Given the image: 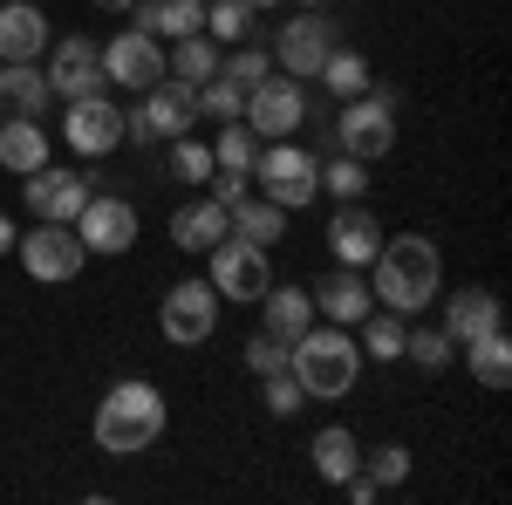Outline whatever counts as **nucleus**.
Wrapping results in <instances>:
<instances>
[{
    "mask_svg": "<svg viewBox=\"0 0 512 505\" xmlns=\"http://www.w3.org/2000/svg\"><path fill=\"white\" fill-rule=\"evenodd\" d=\"M369 294L383 301L390 314H424L437 301V287H444V260H437V246L424 233H403V239H390L383 233V246H376V260H369Z\"/></svg>",
    "mask_w": 512,
    "mask_h": 505,
    "instance_id": "1",
    "label": "nucleus"
},
{
    "mask_svg": "<svg viewBox=\"0 0 512 505\" xmlns=\"http://www.w3.org/2000/svg\"><path fill=\"white\" fill-rule=\"evenodd\" d=\"M158 437H164V389L158 383L130 376V383H117L96 403V451L137 458V451H151Z\"/></svg>",
    "mask_w": 512,
    "mask_h": 505,
    "instance_id": "2",
    "label": "nucleus"
},
{
    "mask_svg": "<svg viewBox=\"0 0 512 505\" xmlns=\"http://www.w3.org/2000/svg\"><path fill=\"white\" fill-rule=\"evenodd\" d=\"M287 376L308 389V396H321V403H335V396H349L355 376H362V349L349 342V328H308L294 349H287Z\"/></svg>",
    "mask_w": 512,
    "mask_h": 505,
    "instance_id": "3",
    "label": "nucleus"
},
{
    "mask_svg": "<svg viewBox=\"0 0 512 505\" xmlns=\"http://www.w3.org/2000/svg\"><path fill=\"white\" fill-rule=\"evenodd\" d=\"M253 178H260V198H274L280 212H294V205H315V192H321V157L301 151L294 137H274L267 151L253 157Z\"/></svg>",
    "mask_w": 512,
    "mask_h": 505,
    "instance_id": "4",
    "label": "nucleus"
},
{
    "mask_svg": "<svg viewBox=\"0 0 512 505\" xmlns=\"http://www.w3.org/2000/svg\"><path fill=\"white\" fill-rule=\"evenodd\" d=\"M192 89L185 82H151V89H137V110L123 117V137L130 144H171V137H185L192 130Z\"/></svg>",
    "mask_w": 512,
    "mask_h": 505,
    "instance_id": "5",
    "label": "nucleus"
},
{
    "mask_svg": "<svg viewBox=\"0 0 512 505\" xmlns=\"http://www.w3.org/2000/svg\"><path fill=\"white\" fill-rule=\"evenodd\" d=\"M239 123L253 130V137H294L301 123H308V89H301V76H267L246 89V103H239Z\"/></svg>",
    "mask_w": 512,
    "mask_h": 505,
    "instance_id": "6",
    "label": "nucleus"
},
{
    "mask_svg": "<svg viewBox=\"0 0 512 505\" xmlns=\"http://www.w3.org/2000/svg\"><path fill=\"white\" fill-rule=\"evenodd\" d=\"M396 144V110L376 96V89H362L342 103V117H335V151L342 157H362V164H376V157Z\"/></svg>",
    "mask_w": 512,
    "mask_h": 505,
    "instance_id": "7",
    "label": "nucleus"
},
{
    "mask_svg": "<svg viewBox=\"0 0 512 505\" xmlns=\"http://www.w3.org/2000/svg\"><path fill=\"white\" fill-rule=\"evenodd\" d=\"M212 287H219V301H260L267 287H274V260H267V246H253V239H219L212 246Z\"/></svg>",
    "mask_w": 512,
    "mask_h": 505,
    "instance_id": "8",
    "label": "nucleus"
},
{
    "mask_svg": "<svg viewBox=\"0 0 512 505\" xmlns=\"http://www.w3.org/2000/svg\"><path fill=\"white\" fill-rule=\"evenodd\" d=\"M158 328L178 349L212 342V328H219V287H212V280H178V287L164 294V308H158Z\"/></svg>",
    "mask_w": 512,
    "mask_h": 505,
    "instance_id": "9",
    "label": "nucleus"
},
{
    "mask_svg": "<svg viewBox=\"0 0 512 505\" xmlns=\"http://www.w3.org/2000/svg\"><path fill=\"white\" fill-rule=\"evenodd\" d=\"M14 253H21L28 280H76L82 260H89V246L76 239V226H55V219H41L35 233H21Z\"/></svg>",
    "mask_w": 512,
    "mask_h": 505,
    "instance_id": "10",
    "label": "nucleus"
},
{
    "mask_svg": "<svg viewBox=\"0 0 512 505\" xmlns=\"http://www.w3.org/2000/svg\"><path fill=\"white\" fill-rule=\"evenodd\" d=\"M69 226H76V239L89 253H110V260H117V253L137 246V205L117 198V192H89V205H82Z\"/></svg>",
    "mask_w": 512,
    "mask_h": 505,
    "instance_id": "11",
    "label": "nucleus"
},
{
    "mask_svg": "<svg viewBox=\"0 0 512 505\" xmlns=\"http://www.w3.org/2000/svg\"><path fill=\"white\" fill-rule=\"evenodd\" d=\"M48 89L62 96V103H76V96H103V48L89 35H62L48 48Z\"/></svg>",
    "mask_w": 512,
    "mask_h": 505,
    "instance_id": "12",
    "label": "nucleus"
},
{
    "mask_svg": "<svg viewBox=\"0 0 512 505\" xmlns=\"http://www.w3.org/2000/svg\"><path fill=\"white\" fill-rule=\"evenodd\" d=\"M335 21L321 14V7H301V21H287L274 41V62H280V76H315L321 62H328V48H335Z\"/></svg>",
    "mask_w": 512,
    "mask_h": 505,
    "instance_id": "13",
    "label": "nucleus"
},
{
    "mask_svg": "<svg viewBox=\"0 0 512 505\" xmlns=\"http://www.w3.org/2000/svg\"><path fill=\"white\" fill-rule=\"evenodd\" d=\"M103 82H123V89H151V82H164V48H158V35L123 28L117 41H103Z\"/></svg>",
    "mask_w": 512,
    "mask_h": 505,
    "instance_id": "14",
    "label": "nucleus"
},
{
    "mask_svg": "<svg viewBox=\"0 0 512 505\" xmlns=\"http://www.w3.org/2000/svg\"><path fill=\"white\" fill-rule=\"evenodd\" d=\"M62 130H69V151L76 157H110L123 144V110L110 96H76L69 117H62Z\"/></svg>",
    "mask_w": 512,
    "mask_h": 505,
    "instance_id": "15",
    "label": "nucleus"
},
{
    "mask_svg": "<svg viewBox=\"0 0 512 505\" xmlns=\"http://www.w3.org/2000/svg\"><path fill=\"white\" fill-rule=\"evenodd\" d=\"M89 185H96V178H76V171H55V164H41V171H28L21 198H28V212H35V219H55V226H69L82 205H89Z\"/></svg>",
    "mask_w": 512,
    "mask_h": 505,
    "instance_id": "16",
    "label": "nucleus"
},
{
    "mask_svg": "<svg viewBox=\"0 0 512 505\" xmlns=\"http://www.w3.org/2000/svg\"><path fill=\"white\" fill-rule=\"evenodd\" d=\"M328 246H335V267H369L376 260V246H383V226H376V212L355 198L342 205L335 219H328Z\"/></svg>",
    "mask_w": 512,
    "mask_h": 505,
    "instance_id": "17",
    "label": "nucleus"
},
{
    "mask_svg": "<svg viewBox=\"0 0 512 505\" xmlns=\"http://www.w3.org/2000/svg\"><path fill=\"white\" fill-rule=\"evenodd\" d=\"M48 103H55V89L41 76L35 62H0V123H21V117H48Z\"/></svg>",
    "mask_w": 512,
    "mask_h": 505,
    "instance_id": "18",
    "label": "nucleus"
},
{
    "mask_svg": "<svg viewBox=\"0 0 512 505\" xmlns=\"http://www.w3.org/2000/svg\"><path fill=\"white\" fill-rule=\"evenodd\" d=\"M48 14L35 0H0V62H35L48 48Z\"/></svg>",
    "mask_w": 512,
    "mask_h": 505,
    "instance_id": "19",
    "label": "nucleus"
},
{
    "mask_svg": "<svg viewBox=\"0 0 512 505\" xmlns=\"http://www.w3.org/2000/svg\"><path fill=\"white\" fill-rule=\"evenodd\" d=\"M492 328H506V308H499V294L492 287H465V294H451L444 301V335L465 349L478 335H492Z\"/></svg>",
    "mask_w": 512,
    "mask_h": 505,
    "instance_id": "20",
    "label": "nucleus"
},
{
    "mask_svg": "<svg viewBox=\"0 0 512 505\" xmlns=\"http://www.w3.org/2000/svg\"><path fill=\"white\" fill-rule=\"evenodd\" d=\"M226 233H233V219H226L219 198H192V205L171 212V246H185V253H212Z\"/></svg>",
    "mask_w": 512,
    "mask_h": 505,
    "instance_id": "21",
    "label": "nucleus"
},
{
    "mask_svg": "<svg viewBox=\"0 0 512 505\" xmlns=\"http://www.w3.org/2000/svg\"><path fill=\"white\" fill-rule=\"evenodd\" d=\"M260 314H267V335L294 349V342L315 328V294H308V287H280L274 280V287L260 294Z\"/></svg>",
    "mask_w": 512,
    "mask_h": 505,
    "instance_id": "22",
    "label": "nucleus"
},
{
    "mask_svg": "<svg viewBox=\"0 0 512 505\" xmlns=\"http://www.w3.org/2000/svg\"><path fill=\"white\" fill-rule=\"evenodd\" d=\"M369 301H376V294H369L362 267H335V273L315 287V314H328L335 328H355V321L369 314Z\"/></svg>",
    "mask_w": 512,
    "mask_h": 505,
    "instance_id": "23",
    "label": "nucleus"
},
{
    "mask_svg": "<svg viewBox=\"0 0 512 505\" xmlns=\"http://www.w3.org/2000/svg\"><path fill=\"white\" fill-rule=\"evenodd\" d=\"M130 14H137L144 35H158V41H185L205 28V0H137Z\"/></svg>",
    "mask_w": 512,
    "mask_h": 505,
    "instance_id": "24",
    "label": "nucleus"
},
{
    "mask_svg": "<svg viewBox=\"0 0 512 505\" xmlns=\"http://www.w3.org/2000/svg\"><path fill=\"white\" fill-rule=\"evenodd\" d=\"M0 164H7L14 178H28V171H41V164H48V130H41L35 117H21V123H0Z\"/></svg>",
    "mask_w": 512,
    "mask_h": 505,
    "instance_id": "25",
    "label": "nucleus"
},
{
    "mask_svg": "<svg viewBox=\"0 0 512 505\" xmlns=\"http://www.w3.org/2000/svg\"><path fill=\"white\" fill-rule=\"evenodd\" d=\"M164 76H171V82H185V89L212 82V76H219V41L205 35V28H198V35H185L178 48H171V55H164Z\"/></svg>",
    "mask_w": 512,
    "mask_h": 505,
    "instance_id": "26",
    "label": "nucleus"
},
{
    "mask_svg": "<svg viewBox=\"0 0 512 505\" xmlns=\"http://www.w3.org/2000/svg\"><path fill=\"white\" fill-rule=\"evenodd\" d=\"M315 471L328 478V485H342L355 465H362V444H355V430H342V424H328V430H315Z\"/></svg>",
    "mask_w": 512,
    "mask_h": 505,
    "instance_id": "27",
    "label": "nucleus"
},
{
    "mask_svg": "<svg viewBox=\"0 0 512 505\" xmlns=\"http://www.w3.org/2000/svg\"><path fill=\"white\" fill-rule=\"evenodd\" d=\"M321 82H328V96H342V103H349V96H362V89H369V55H362V48H342V41H335V48H328V62H321L315 69Z\"/></svg>",
    "mask_w": 512,
    "mask_h": 505,
    "instance_id": "28",
    "label": "nucleus"
},
{
    "mask_svg": "<svg viewBox=\"0 0 512 505\" xmlns=\"http://www.w3.org/2000/svg\"><path fill=\"white\" fill-rule=\"evenodd\" d=\"M226 219H233V239H253V246H274L287 233V212H280L274 198H239Z\"/></svg>",
    "mask_w": 512,
    "mask_h": 505,
    "instance_id": "29",
    "label": "nucleus"
},
{
    "mask_svg": "<svg viewBox=\"0 0 512 505\" xmlns=\"http://www.w3.org/2000/svg\"><path fill=\"white\" fill-rule=\"evenodd\" d=\"M465 362H472V376L485 389H506L512 383V342H506V328H492V335L465 342Z\"/></svg>",
    "mask_w": 512,
    "mask_h": 505,
    "instance_id": "30",
    "label": "nucleus"
},
{
    "mask_svg": "<svg viewBox=\"0 0 512 505\" xmlns=\"http://www.w3.org/2000/svg\"><path fill=\"white\" fill-rule=\"evenodd\" d=\"M164 164H171V178H178V185H205V178L219 171V164H212V144H198L192 130L164 144Z\"/></svg>",
    "mask_w": 512,
    "mask_h": 505,
    "instance_id": "31",
    "label": "nucleus"
},
{
    "mask_svg": "<svg viewBox=\"0 0 512 505\" xmlns=\"http://www.w3.org/2000/svg\"><path fill=\"white\" fill-rule=\"evenodd\" d=\"M403 328H410V321H403V314H362V355H369V362H403Z\"/></svg>",
    "mask_w": 512,
    "mask_h": 505,
    "instance_id": "32",
    "label": "nucleus"
},
{
    "mask_svg": "<svg viewBox=\"0 0 512 505\" xmlns=\"http://www.w3.org/2000/svg\"><path fill=\"white\" fill-rule=\"evenodd\" d=\"M219 76H226V82H233V89H239V96H246L253 82H267V76H274V55H267L260 41H253V48L239 41L233 55H219Z\"/></svg>",
    "mask_w": 512,
    "mask_h": 505,
    "instance_id": "33",
    "label": "nucleus"
},
{
    "mask_svg": "<svg viewBox=\"0 0 512 505\" xmlns=\"http://www.w3.org/2000/svg\"><path fill=\"white\" fill-rule=\"evenodd\" d=\"M321 192H335L342 198V205H355V198L369 192V164H362V157H321Z\"/></svg>",
    "mask_w": 512,
    "mask_h": 505,
    "instance_id": "34",
    "label": "nucleus"
},
{
    "mask_svg": "<svg viewBox=\"0 0 512 505\" xmlns=\"http://www.w3.org/2000/svg\"><path fill=\"white\" fill-rule=\"evenodd\" d=\"M205 35L219 41V48H239V41L253 35V7L246 0H212L205 7Z\"/></svg>",
    "mask_w": 512,
    "mask_h": 505,
    "instance_id": "35",
    "label": "nucleus"
},
{
    "mask_svg": "<svg viewBox=\"0 0 512 505\" xmlns=\"http://www.w3.org/2000/svg\"><path fill=\"white\" fill-rule=\"evenodd\" d=\"M403 355H417V369H451V355H458V342L444 335V328H403Z\"/></svg>",
    "mask_w": 512,
    "mask_h": 505,
    "instance_id": "36",
    "label": "nucleus"
},
{
    "mask_svg": "<svg viewBox=\"0 0 512 505\" xmlns=\"http://www.w3.org/2000/svg\"><path fill=\"white\" fill-rule=\"evenodd\" d=\"M253 157H260V137L233 117L219 130V144H212V164H219V171H253Z\"/></svg>",
    "mask_w": 512,
    "mask_h": 505,
    "instance_id": "37",
    "label": "nucleus"
},
{
    "mask_svg": "<svg viewBox=\"0 0 512 505\" xmlns=\"http://www.w3.org/2000/svg\"><path fill=\"white\" fill-rule=\"evenodd\" d=\"M239 103H246V96H239L226 76H212V82H198V89H192V110H205L212 123H233V117H239Z\"/></svg>",
    "mask_w": 512,
    "mask_h": 505,
    "instance_id": "38",
    "label": "nucleus"
},
{
    "mask_svg": "<svg viewBox=\"0 0 512 505\" xmlns=\"http://www.w3.org/2000/svg\"><path fill=\"white\" fill-rule=\"evenodd\" d=\"M362 471H369L376 485H403V478H410V451H403V444H376Z\"/></svg>",
    "mask_w": 512,
    "mask_h": 505,
    "instance_id": "39",
    "label": "nucleus"
},
{
    "mask_svg": "<svg viewBox=\"0 0 512 505\" xmlns=\"http://www.w3.org/2000/svg\"><path fill=\"white\" fill-rule=\"evenodd\" d=\"M246 369H253V376H280V369H287V342H274V335L260 328V335L246 342Z\"/></svg>",
    "mask_w": 512,
    "mask_h": 505,
    "instance_id": "40",
    "label": "nucleus"
},
{
    "mask_svg": "<svg viewBox=\"0 0 512 505\" xmlns=\"http://www.w3.org/2000/svg\"><path fill=\"white\" fill-rule=\"evenodd\" d=\"M260 383H267V410H274V417H294V410L308 403V389L294 383L287 369H280V376H260Z\"/></svg>",
    "mask_w": 512,
    "mask_h": 505,
    "instance_id": "41",
    "label": "nucleus"
},
{
    "mask_svg": "<svg viewBox=\"0 0 512 505\" xmlns=\"http://www.w3.org/2000/svg\"><path fill=\"white\" fill-rule=\"evenodd\" d=\"M205 185H212V198H219V205H226V212H233L239 198H246V185H253V171H212V178H205Z\"/></svg>",
    "mask_w": 512,
    "mask_h": 505,
    "instance_id": "42",
    "label": "nucleus"
},
{
    "mask_svg": "<svg viewBox=\"0 0 512 505\" xmlns=\"http://www.w3.org/2000/svg\"><path fill=\"white\" fill-rule=\"evenodd\" d=\"M308 151H315V157H335V130H308Z\"/></svg>",
    "mask_w": 512,
    "mask_h": 505,
    "instance_id": "43",
    "label": "nucleus"
},
{
    "mask_svg": "<svg viewBox=\"0 0 512 505\" xmlns=\"http://www.w3.org/2000/svg\"><path fill=\"white\" fill-rule=\"evenodd\" d=\"M14 239H21V233H14V219L0 212V253H14Z\"/></svg>",
    "mask_w": 512,
    "mask_h": 505,
    "instance_id": "44",
    "label": "nucleus"
},
{
    "mask_svg": "<svg viewBox=\"0 0 512 505\" xmlns=\"http://www.w3.org/2000/svg\"><path fill=\"white\" fill-rule=\"evenodd\" d=\"M89 7H110V14H130L137 0H89Z\"/></svg>",
    "mask_w": 512,
    "mask_h": 505,
    "instance_id": "45",
    "label": "nucleus"
},
{
    "mask_svg": "<svg viewBox=\"0 0 512 505\" xmlns=\"http://www.w3.org/2000/svg\"><path fill=\"white\" fill-rule=\"evenodd\" d=\"M246 7H253V14H260V7H280V0H246Z\"/></svg>",
    "mask_w": 512,
    "mask_h": 505,
    "instance_id": "46",
    "label": "nucleus"
},
{
    "mask_svg": "<svg viewBox=\"0 0 512 505\" xmlns=\"http://www.w3.org/2000/svg\"><path fill=\"white\" fill-rule=\"evenodd\" d=\"M301 7H321V0H301Z\"/></svg>",
    "mask_w": 512,
    "mask_h": 505,
    "instance_id": "47",
    "label": "nucleus"
},
{
    "mask_svg": "<svg viewBox=\"0 0 512 505\" xmlns=\"http://www.w3.org/2000/svg\"><path fill=\"white\" fill-rule=\"evenodd\" d=\"M35 7H41V0H35Z\"/></svg>",
    "mask_w": 512,
    "mask_h": 505,
    "instance_id": "48",
    "label": "nucleus"
}]
</instances>
